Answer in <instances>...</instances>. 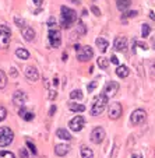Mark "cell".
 Returning a JSON list of instances; mask_svg holds the SVG:
<instances>
[{
	"label": "cell",
	"instance_id": "cell-44",
	"mask_svg": "<svg viewBox=\"0 0 155 158\" xmlns=\"http://www.w3.org/2000/svg\"><path fill=\"white\" fill-rule=\"evenodd\" d=\"M57 84H59V78H57V77H55V78H53V85L56 87Z\"/></svg>",
	"mask_w": 155,
	"mask_h": 158
},
{
	"label": "cell",
	"instance_id": "cell-39",
	"mask_svg": "<svg viewBox=\"0 0 155 158\" xmlns=\"http://www.w3.org/2000/svg\"><path fill=\"white\" fill-rule=\"evenodd\" d=\"M55 112H56V105H52L51 109H49V116H53Z\"/></svg>",
	"mask_w": 155,
	"mask_h": 158
},
{
	"label": "cell",
	"instance_id": "cell-2",
	"mask_svg": "<svg viewBox=\"0 0 155 158\" xmlns=\"http://www.w3.org/2000/svg\"><path fill=\"white\" fill-rule=\"evenodd\" d=\"M108 99L109 98H108L105 94L99 95L98 98L95 99V102L92 104V108H91V115H92V116H98V115H101L102 112H104L108 105Z\"/></svg>",
	"mask_w": 155,
	"mask_h": 158
},
{
	"label": "cell",
	"instance_id": "cell-20",
	"mask_svg": "<svg viewBox=\"0 0 155 158\" xmlns=\"http://www.w3.org/2000/svg\"><path fill=\"white\" fill-rule=\"evenodd\" d=\"M56 136L59 139H62V140H71V134L66 130V129H57Z\"/></svg>",
	"mask_w": 155,
	"mask_h": 158
},
{
	"label": "cell",
	"instance_id": "cell-26",
	"mask_svg": "<svg viewBox=\"0 0 155 158\" xmlns=\"http://www.w3.org/2000/svg\"><path fill=\"white\" fill-rule=\"evenodd\" d=\"M7 85V76L3 70H0V89H3Z\"/></svg>",
	"mask_w": 155,
	"mask_h": 158
},
{
	"label": "cell",
	"instance_id": "cell-47",
	"mask_svg": "<svg viewBox=\"0 0 155 158\" xmlns=\"http://www.w3.org/2000/svg\"><path fill=\"white\" fill-rule=\"evenodd\" d=\"M71 2H73V3H75V4L80 3V0H71Z\"/></svg>",
	"mask_w": 155,
	"mask_h": 158
},
{
	"label": "cell",
	"instance_id": "cell-25",
	"mask_svg": "<svg viewBox=\"0 0 155 158\" xmlns=\"http://www.w3.org/2000/svg\"><path fill=\"white\" fill-rule=\"evenodd\" d=\"M75 32H77L78 35H85V32H87V27H85V24H84L81 20H78V23H77Z\"/></svg>",
	"mask_w": 155,
	"mask_h": 158
},
{
	"label": "cell",
	"instance_id": "cell-41",
	"mask_svg": "<svg viewBox=\"0 0 155 158\" xmlns=\"http://www.w3.org/2000/svg\"><path fill=\"white\" fill-rule=\"evenodd\" d=\"M32 2H34V4H35V6H38V7H41L42 3H43V0H32Z\"/></svg>",
	"mask_w": 155,
	"mask_h": 158
},
{
	"label": "cell",
	"instance_id": "cell-35",
	"mask_svg": "<svg viewBox=\"0 0 155 158\" xmlns=\"http://www.w3.org/2000/svg\"><path fill=\"white\" fill-rule=\"evenodd\" d=\"M27 147L31 150V151H32V154H34V155H35L36 152H38V151H36V147H35V144H34V143H31L30 140H27Z\"/></svg>",
	"mask_w": 155,
	"mask_h": 158
},
{
	"label": "cell",
	"instance_id": "cell-5",
	"mask_svg": "<svg viewBox=\"0 0 155 158\" xmlns=\"http://www.w3.org/2000/svg\"><path fill=\"white\" fill-rule=\"evenodd\" d=\"M122 112H123L122 104H119V102H112L109 109H108V116H109V119L116 120L122 116Z\"/></svg>",
	"mask_w": 155,
	"mask_h": 158
},
{
	"label": "cell",
	"instance_id": "cell-11",
	"mask_svg": "<svg viewBox=\"0 0 155 158\" xmlns=\"http://www.w3.org/2000/svg\"><path fill=\"white\" fill-rule=\"evenodd\" d=\"M105 130L102 127H95L92 131H91V141L95 144H101L105 139Z\"/></svg>",
	"mask_w": 155,
	"mask_h": 158
},
{
	"label": "cell",
	"instance_id": "cell-38",
	"mask_svg": "<svg viewBox=\"0 0 155 158\" xmlns=\"http://www.w3.org/2000/svg\"><path fill=\"white\" fill-rule=\"evenodd\" d=\"M20 157H21V158H28L27 150H25V148H21V150H20Z\"/></svg>",
	"mask_w": 155,
	"mask_h": 158
},
{
	"label": "cell",
	"instance_id": "cell-8",
	"mask_svg": "<svg viewBox=\"0 0 155 158\" xmlns=\"http://www.w3.org/2000/svg\"><path fill=\"white\" fill-rule=\"evenodd\" d=\"M145 118H147L145 110L144 109H136L134 112L131 114V116H130V122H131V125L138 126V125H141V123L145 120Z\"/></svg>",
	"mask_w": 155,
	"mask_h": 158
},
{
	"label": "cell",
	"instance_id": "cell-24",
	"mask_svg": "<svg viewBox=\"0 0 155 158\" xmlns=\"http://www.w3.org/2000/svg\"><path fill=\"white\" fill-rule=\"evenodd\" d=\"M130 3H131V0H117L116 6H117V9H119L120 11H124V10L130 6Z\"/></svg>",
	"mask_w": 155,
	"mask_h": 158
},
{
	"label": "cell",
	"instance_id": "cell-22",
	"mask_svg": "<svg viewBox=\"0 0 155 158\" xmlns=\"http://www.w3.org/2000/svg\"><path fill=\"white\" fill-rule=\"evenodd\" d=\"M69 109L71 110V112H84L85 110V106L84 105H81V104H75V102H70L69 104Z\"/></svg>",
	"mask_w": 155,
	"mask_h": 158
},
{
	"label": "cell",
	"instance_id": "cell-42",
	"mask_svg": "<svg viewBox=\"0 0 155 158\" xmlns=\"http://www.w3.org/2000/svg\"><path fill=\"white\" fill-rule=\"evenodd\" d=\"M131 158H143V155H141L140 152H134V154L131 155Z\"/></svg>",
	"mask_w": 155,
	"mask_h": 158
},
{
	"label": "cell",
	"instance_id": "cell-37",
	"mask_svg": "<svg viewBox=\"0 0 155 158\" xmlns=\"http://www.w3.org/2000/svg\"><path fill=\"white\" fill-rule=\"evenodd\" d=\"M55 24H56V20H55V17H51V18L48 20V27H49V28H53Z\"/></svg>",
	"mask_w": 155,
	"mask_h": 158
},
{
	"label": "cell",
	"instance_id": "cell-27",
	"mask_svg": "<svg viewBox=\"0 0 155 158\" xmlns=\"http://www.w3.org/2000/svg\"><path fill=\"white\" fill-rule=\"evenodd\" d=\"M98 66L101 69H108V66H109V60L106 57H98Z\"/></svg>",
	"mask_w": 155,
	"mask_h": 158
},
{
	"label": "cell",
	"instance_id": "cell-32",
	"mask_svg": "<svg viewBox=\"0 0 155 158\" xmlns=\"http://www.w3.org/2000/svg\"><path fill=\"white\" fill-rule=\"evenodd\" d=\"M0 158H15V155L10 151H0Z\"/></svg>",
	"mask_w": 155,
	"mask_h": 158
},
{
	"label": "cell",
	"instance_id": "cell-43",
	"mask_svg": "<svg viewBox=\"0 0 155 158\" xmlns=\"http://www.w3.org/2000/svg\"><path fill=\"white\" fill-rule=\"evenodd\" d=\"M49 97H51V99L56 98V91H55V93H53V91H51V95H49Z\"/></svg>",
	"mask_w": 155,
	"mask_h": 158
},
{
	"label": "cell",
	"instance_id": "cell-28",
	"mask_svg": "<svg viewBox=\"0 0 155 158\" xmlns=\"http://www.w3.org/2000/svg\"><path fill=\"white\" fill-rule=\"evenodd\" d=\"M70 98L71 99H81L83 98V93H81L80 89H73L71 93H70Z\"/></svg>",
	"mask_w": 155,
	"mask_h": 158
},
{
	"label": "cell",
	"instance_id": "cell-4",
	"mask_svg": "<svg viewBox=\"0 0 155 158\" xmlns=\"http://www.w3.org/2000/svg\"><path fill=\"white\" fill-rule=\"evenodd\" d=\"M11 41V31L6 25H0V49H6Z\"/></svg>",
	"mask_w": 155,
	"mask_h": 158
},
{
	"label": "cell",
	"instance_id": "cell-31",
	"mask_svg": "<svg viewBox=\"0 0 155 158\" xmlns=\"http://www.w3.org/2000/svg\"><path fill=\"white\" fill-rule=\"evenodd\" d=\"M6 116H7V109L3 105H0V122L6 119Z\"/></svg>",
	"mask_w": 155,
	"mask_h": 158
},
{
	"label": "cell",
	"instance_id": "cell-40",
	"mask_svg": "<svg viewBox=\"0 0 155 158\" xmlns=\"http://www.w3.org/2000/svg\"><path fill=\"white\" fill-rule=\"evenodd\" d=\"M110 62H112V63H113V64H119V60H117V57L116 56H112V57H110Z\"/></svg>",
	"mask_w": 155,
	"mask_h": 158
},
{
	"label": "cell",
	"instance_id": "cell-10",
	"mask_svg": "<svg viewBox=\"0 0 155 158\" xmlns=\"http://www.w3.org/2000/svg\"><path fill=\"white\" fill-rule=\"evenodd\" d=\"M119 91V84L116 81H109V83L105 85V89H104V94L108 97V98H112L115 97Z\"/></svg>",
	"mask_w": 155,
	"mask_h": 158
},
{
	"label": "cell",
	"instance_id": "cell-34",
	"mask_svg": "<svg viewBox=\"0 0 155 158\" xmlns=\"http://www.w3.org/2000/svg\"><path fill=\"white\" fill-rule=\"evenodd\" d=\"M137 15V11L136 10H133V11H126V13H123V18H128V17H136Z\"/></svg>",
	"mask_w": 155,
	"mask_h": 158
},
{
	"label": "cell",
	"instance_id": "cell-13",
	"mask_svg": "<svg viewBox=\"0 0 155 158\" xmlns=\"http://www.w3.org/2000/svg\"><path fill=\"white\" fill-rule=\"evenodd\" d=\"M25 77H27V80L34 83V81H36L39 78V73L34 66H27L25 67Z\"/></svg>",
	"mask_w": 155,
	"mask_h": 158
},
{
	"label": "cell",
	"instance_id": "cell-46",
	"mask_svg": "<svg viewBox=\"0 0 155 158\" xmlns=\"http://www.w3.org/2000/svg\"><path fill=\"white\" fill-rule=\"evenodd\" d=\"M63 60H64V62L67 60V53H63Z\"/></svg>",
	"mask_w": 155,
	"mask_h": 158
},
{
	"label": "cell",
	"instance_id": "cell-36",
	"mask_svg": "<svg viewBox=\"0 0 155 158\" xmlns=\"http://www.w3.org/2000/svg\"><path fill=\"white\" fill-rule=\"evenodd\" d=\"M91 11H92L96 17H99V15H101V10H99L96 6H91Z\"/></svg>",
	"mask_w": 155,
	"mask_h": 158
},
{
	"label": "cell",
	"instance_id": "cell-14",
	"mask_svg": "<svg viewBox=\"0 0 155 158\" xmlns=\"http://www.w3.org/2000/svg\"><path fill=\"white\" fill-rule=\"evenodd\" d=\"M126 48H127V39L124 36H117L115 39V49L117 52H124Z\"/></svg>",
	"mask_w": 155,
	"mask_h": 158
},
{
	"label": "cell",
	"instance_id": "cell-23",
	"mask_svg": "<svg viewBox=\"0 0 155 158\" xmlns=\"http://www.w3.org/2000/svg\"><path fill=\"white\" fill-rule=\"evenodd\" d=\"M80 151H81V158H94V151L91 148H88V147L83 146Z\"/></svg>",
	"mask_w": 155,
	"mask_h": 158
},
{
	"label": "cell",
	"instance_id": "cell-12",
	"mask_svg": "<svg viewBox=\"0 0 155 158\" xmlns=\"http://www.w3.org/2000/svg\"><path fill=\"white\" fill-rule=\"evenodd\" d=\"M13 102H14V105H17V106H24L25 102H27V94L24 93V91H15L14 95H13Z\"/></svg>",
	"mask_w": 155,
	"mask_h": 158
},
{
	"label": "cell",
	"instance_id": "cell-17",
	"mask_svg": "<svg viewBox=\"0 0 155 158\" xmlns=\"http://www.w3.org/2000/svg\"><path fill=\"white\" fill-rule=\"evenodd\" d=\"M18 115H20V116L24 120H27V122H30V120H32L34 118H35V115H34L31 110L25 109V108H22V106H21V109H20V112H18Z\"/></svg>",
	"mask_w": 155,
	"mask_h": 158
},
{
	"label": "cell",
	"instance_id": "cell-21",
	"mask_svg": "<svg viewBox=\"0 0 155 158\" xmlns=\"http://www.w3.org/2000/svg\"><path fill=\"white\" fill-rule=\"evenodd\" d=\"M15 56H17L18 59L27 60V59H30V52L25 51L24 48H18L17 51H15Z\"/></svg>",
	"mask_w": 155,
	"mask_h": 158
},
{
	"label": "cell",
	"instance_id": "cell-6",
	"mask_svg": "<svg viewBox=\"0 0 155 158\" xmlns=\"http://www.w3.org/2000/svg\"><path fill=\"white\" fill-rule=\"evenodd\" d=\"M75 52H77V59L80 62H88V60H91L94 57V51L90 46H81Z\"/></svg>",
	"mask_w": 155,
	"mask_h": 158
},
{
	"label": "cell",
	"instance_id": "cell-33",
	"mask_svg": "<svg viewBox=\"0 0 155 158\" xmlns=\"http://www.w3.org/2000/svg\"><path fill=\"white\" fill-rule=\"evenodd\" d=\"M96 85H98V81H96V80L91 81V83L88 84V87H87V89H88V93H92V91H94V88H95Z\"/></svg>",
	"mask_w": 155,
	"mask_h": 158
},
{
	"label": "cell",
	"instance_id": "cell-18",
	"mask_svg": "<svg viewBox=\"0 0 155 158\" xmlns=\"http://www.w3.org/2000/svg\"><path fill=\"white\" fill-rule=\"evenodd\" d=\"M95 44H96V46H98V49L102 52V53H105V52L108 51V46H109V44H108V41H106V39H104V38H96Z\"/></svg>",
	"mask_w": 155,
	"mask_h": 158
},
{
	"label": "cell",
	"instance_id": "cell-45",
	"mask_svg": "<svg viewBox=\"0 0 155 158\" xmlns=\"http://www.w3.org/2000/svg\"><path fill=\"white\" fill-rule=\"evenodd\" d=\"M149 17H151L152 20H155V14H154V11H149Z\"/></svg>",
	"mask_w": 155,
	"mask_h": 158
},
{
	"label": "cell",
	"instance_id": "cell-7",
	"mask_svg": "<svg viewBox=\"0 0 155 158\" xmlns=\"http://www.w3.org/2000/svg\"><path fill=\"white\" fill-rule=\"evenodd\" d=\"M48 38H49V44H51V46H53V48H59L60 44H62V35H60L59 30H53V28H51L49 32H48Z\"/></svg>",
	"mask_w": 155,
	"mask_h": 158
},
{
	"label": "cell",
	"instance_id": "cell-16",
	"mask_svg": "<svg viewBox=\"0 0 155 158\" xmlns=\"http://www.w3.org/2000/svg\"><path fill=\"white\" fill-rule=\"evenodd\" d=\"M69 151H70V147L67 144H57V146H55V152L59 157H64Z\"/></svg>",
	"mask_w": 155,
	"mask_h": 158
},
{
	"label": "cell",
	"instance_id": "cell-15",
	"mask_svg": "<svg viewBox=\"0 0 155 158\" xmlns=\"http://www.w3.org/2000/svg\"><path fill=\"white\" fill-rule=\"evenodd\" d=\"M22 38L27 42H32L35 39V31L31 27H24L22 28Z\"/></svg>",
	"mask_w": 155,
	"mask_h": 158
},
{
	"label": "cell",
	"instance_id": "cell-1",
	"mask_svg": "<svg viewBox=\"0 0 155 158\" xmlns=\"http://www.w3.org/2000/svg\"><path fill=\"white\" fill-rule=\"evenodd\" d=\"M60 11H62L60 13V23H62V27L67 30V28H70L75 23V20H77V13H75L73 9L66 7V6L60 7Z\"/></svg>",
	"mask_w": 155,
	"mask_h": 158
},
{
	"label": "cell",
	"instance_id": "cell-9",
	"mask_svg": "<svg viewBox=\"0 0 155 158\" xmlns=\"http://www.w3.org/2000/svg\"><path fill=\"white\" fill-rule=\"evenodd\" d=\"M84 125H85V119H84L83 116H74L71 120L69 122V127L73 131H80V130H83V127H84Z\"/></svg>",
	"mask_w": 155,
	"mask_h": 158
},
{
	"label": "cell",
	"instance_id": "cell-3",
	"mask_svg": "<svg viewBox=\"0 0 155 158\" xmlns=\"http://www.w3.org/2000/svg\"><path fill=\"white\" fill-rule=\"evenodd\" d=\"M14 140V131L10 127H0V147H6Z\"/></svg>",
	"mask_w": 155,
	"mask_h": 158
},
{
	"label": "cell",
	"instance_id": "cell-29",
	"mask_svg": "<svg viewBox=\"0 0 155 158\" xmlns=\"http://www.w3.org/2000/svg\"><path fill=\"white\" fill-rule=\"evenodd\" d=\"M149 32H151V28H149L148 24H143V27H141V35L144 36V38H147V36L149 35Z\"/></svg>",
	"mask_w": 155,
	"mask_h": 158
},
{
	"label": "cell",
	"instance_id": "cell-30",
	"mask_svg": "<svg viewBox=\"0 0 155 158\" xmlns=\"http://www.w3.org/2000/svg\"><path fill=\"white\" fill-rule=\"evenodd\" d=\"M14 23H15V25H17V27H21V28L25 27V20H24V18L15 17V18H14Z\"/></svg>",
	"mask_w": 155,
	"mask_h": 158
},
{
	"label": "cell",
	"instance_id": "cell-19",
	"mask_svg": "<svg viewBox=\"0 0 155 158\" xmlns=\"http://www.w3.org/2000/svg\"><path fill=\"white\" fill-rule=\"evenodd\" d=\"M116 74H117V77H120V78H126L130 74V70H128L127 66H117Z\"/></svg>",
	"mask_w": 155,
	"mask_h": 158
}]
</instances>
